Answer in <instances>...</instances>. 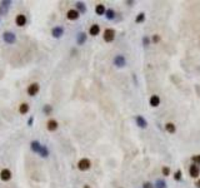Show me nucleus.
I'll return each instance as SVG.
<instances>
[{"instance_id": "1", "label": "nucleus", "mask_w": 200, "mask_h": 188, "mask_svg": "<svg viewBox=\"0 0 200 188\" xmlns=\"http://www.w3.org/2000/svg\"><path fill=\"white\" fill-rule=\"evenodd\" d=\"M3 39H4V41H5L6 44H14L16 41V35L14 34V33H11V31H5L3 34Z\"/></svg>"}, {"instance_id": "2", "label": "nucleus", "mask_w": 200, "mask_h": 188, "mask_svg": "<svg viewBox=\"0 0 200 188\" xmlns=\"http://www.w3.org/2000/svg\"><path fill=\"white\" fill-rule=\"evenodd\" d=\"M90 166H91V162L88 159V158H83V159H80L78 163V168L80 171H88L90 168Z\"/></svg>"}, {"instance_id": "3", "label": "nucleus", "mask_w": 200, "mask_h": 188, "mask_svg": "<svg viewBox=\"0 0 200 188\" xmlns=\"http://www.w3.org/2000/svg\"><path fill=\"white\" fill-rule=\"evenodd\" d=\"M115 38V31L112 30V29H106L105 31H104V40L106 41V43H110V41L114 40Z\"/></svg>"}, {"instance_id": "4", "label": "nucleus", "mask_w": 200, "mask_h": 188, "mask_svg": "<svg viewBox=\"0 0 200 188\" xmlns=\"http://www.w3.org/2000/svg\"><path fill=\"white\" fill-rule=\"evenodd\" d=\"M39 89H40L39 84H38V83H33V84H30L28 87V94L30 95V97H34V95L38 94Z\"/></svg>"}, {"instance_id": "5", "label": "nucleus", "mask_w": 200, "mask_h": 188, "mask_svg": "<svg viewBox=\"0 0 200 188\" xmlns=\"http://www.w3.org/2000/svg\"><path fill=\"white\" fill-rule=\"evenodd\" d=\"M0 179H1V181H4V182L10 181V179H11V172H10V169L4 168L1 172H0Z\"/></svg>"}, {"instance_id": "6", "label": "nucleus", "mask_w": 200, "mask_h": 188, "mask_svg": "<svg viewBox=\"0 0 200 188\" xmlns=\"http://www.w3.org/2000/svg\"><path fill=\"white\" fill-rule=\"evenodd\" d=\"M10 5H11L10 0H3V1H0V11H1V14H6Z\"/></svg>"}, {"instance_id": "7", "label": "nucleus", "mask_w": 200, "mask_h": 188, "mask_svg": "<svg viewBox=\"0 0 200 188\" xmlns=\"http://www.w3.org/2000/svg\"><path fill=\"white\" fill-rule=\"evenodd\" d=\"M63 34H64V29H63L61 27H55V28H53V30H51V35L54 38H56V39H59V38L63 36Z\"/></svg>"}, {"instance_id": "8", "label": "nucleus", "mask_w": 200, "mask_h": 188, "mask_svg": "<svg viewBox=\"0 0 200 188\" xmlns=\"http://www.w3.org/2000/svg\"><path fill=\"white\" fill-rule=\"evenodd\" d=\"M15 23L18 27H24L25 24H26V16L23 15V14H19V15H16V18H15Z\"/></svg>"}, {"instance_id": "9", "label": "nucleus", "mask_w": 200, "mask_h": 188, "mask_svg": "<svg viewBox=\"0 0 200 188\" xmlns=\"http://www.w3.org/2000/svg\"><path fill=\"white\" fill-rule=\"evenodd\" d=\"M114 65H116L118 68H122L125 65V58L123 55H116L114 58Z\"/></svg>"}, {"instance_id": "10", "label": "nucleus", "mask_w": 200, "mask_h": 188, "mask_svg": "<svg viewBox=\"0 0 200 188\" xmlns=\"http://www.w3.org/2000/svg\"><path fill=\"white\" fill-rule=\"evenodd\" d=\"M189 174H190V177L191 178H198L199 177V168H198V166H190V168H189Z\"/></svg>"}, {"instance_id": "11", "label": "nucleus", "mask_w": 200, "mask_h": 188, "mask_svg": "<svg viewBox=\"0 0 200 188\" xmlns=\"http://www.w3.org/2000/svg\"><path fill=\"white\" fill-rule=\"evenodd\" d=\"M79 15H80V13H79L78 10H74V9L69 10L68 14H66V16H68L69 20H76L79 18Z\"/></svg>"}, {"instance_id": "12", "label": "nucleus", "mask_w": 200, "mask_h": 188, "mask_svg": "<svg viewBox=\"0 0 200 188\" xmlns=\"http://www.w3.org/2000/svg\"><path fill=\"white\" fill-rule=\"evenodd\" d=\"M47 128H48L49 132L56 131V129H58V122H56V120H54V119H50L48 122V124H47Z\"/></svg>"}, {"instance_id": "13", "label": "nucleus", "mask_w": 200, "mask_h": 188, "mask_svg": "<svg viewBox=\"0 0 200 188\" xmlns=\"http://www.w3.org/2000/svg\"><path fill=\"white\" fill-rule=\"evenodd\" d=\"M41 147H43V145H41L38 140H33L31 143H30V148H31L33 152H35V153H39L40 149H41Z\"/></svg>"}, {"instance_id": "14", "label": "nucleus", "mask_w": 200, "mask_h": 188, "mask_svg": "<svg viewBox=\"0 0 200 188\" xmlns=\"http://www.w3.org/2000/svg\"><path fill=\"white\" fill-rule=\"evenodd\" d=\"M136 124L139 125L140 128H147L148 127V122L145 120V118H143L141 115H138L136 117Z\"/></svg>"}, {"instance_id": "15", "label": "nucleus", "mask_w": 200, "mask_h": 188, "mask_svg": "<svg viewBox=\"0 0 200 188\" xmlns=\"http://www.w3.org/2000/svg\"><path fill=\"white\" fill-rule=\"evenodd\" d=\"M89 33H90V35H93V36L98 35L99 33H100V27H99L98 24L91 25V27H90V29H89Z\"/></svg>"}, {"instance_id": "16", "label": "nucleus", "mask_w": 200, "mask_h": 188, "mask_svg": "<svg viewBox=\"0 0 200 188\" xmlns=\"http://www.w3.org/2000/svg\"><path fill=\"white\" fill-rule=\"evenodd\" d=\"M86 41V34L85 33H79L78 36H76V43L79 45H83Z\"/></svg>"}, {"instance_id": "17", "label": "nucleus", "mask_w": 200, "mask_h": 188, "mask_svg": "<svg viewBox=\"0 0 200 188\" xmlns=\"http://www.w3.org/2000/svg\"><path fill=\"white\" fill-rule=\"evenodd\" d=\"M159 104H160V98L158 97V95H151V98H150V106L159 107Z\"/></svg>"}, {"instance_id": "18", "label": "nucleus", "mask_w": 200, "mask_h": 188, "mask_svg": "<svg viewBox=\"0 0 200 188\" xmlns=\"http://www.w3.org/2000/svg\"><path fill=\"white\" fill-rule=\"evenodd\" d=\"M95 13H97L98 15H104L106 13V9H105V6L103 5V4H98L97 8H95Z\"/></svg>"}, {"instance_id": "19", "label": "nucleus", "mask_w": 200, "mask_h": 188, "mask_svg": "<svg viewBox=\"0 0 200 188\" xmlns=\"http://www.w3.org/2000/svg\"><path fill=\"white\" fill-rule=\"evenodd\" d=\"M19 112L22 113V114H26L29 112V104L28 103H22L19 107Z\"/></svg>"}, {"instance_id": "20", "label": "nucleus", "mask_w": 200, "mask_h": 188, "mask_svg": "<svg viewBox=\"0 0 200 188\" xmlns=\"http://www.w3.org/2000/svg\"><path fill=\"white\" fill-rule=\"evenodd\" d=\"M39 154H40V157H43V158H47L49 156V150L47 148V145H43V147H41Z\"/></svg>"}, {"instance_id": "21", "label": "nucleus", "mask_w": 200, "mask_h": 188, "mask_svg": "<svg viewBox=\"0 0 200 188\" xmlns=\"http://www.w3.org/2000/svg\"><path fill=\"white\" fill-rule=\"evenodd\" d=\"M165 128H166V131H168V133H175V131H176V128H175V125L173 123H166L165 125Z\"/></svg>"}, {"instance_id": "22", "label": "nucleus", "mask_w": 200, "mask_h": 188, "mask_svg": "<svg viewBox=\"0 0 200 188\" xmlns=\"http://www.w3.org/2000/svg\"><path fill=\"white\" fill-rule=\"evenodd\" d=\"M76 9L78 11H80V13H85L86 11V6H85V4L84 3H76Z\"/></svg>"}, {"instance_id": "23", "label": "nucleus", "mask_w": 200, "mask_h": 188, "mask_svg": "<svg viewBox=\"0 0 200 188\" xmlns=\"http://www.w3.org/2000/svg\"><path fill=\"white\" fill-rule=\"evenodd\" d=\"M155 187L156 188H166V183H165V181H162V179H158L155 183Z\"/></svg>"}, {"instance_id": "24", "label": "nucleus", "mask_w": 200, "mask_h": 188, "mask_svg": "<svg viewBox=\"0 0 200 188\" xmlns=\"http://www.w3.org/2000/svg\"><path fill=\"white\" fill-rule=\"evenodd\" d=\"M105 15H106V18H108V19L111 20V19H114L115 13H114V10H112V9H108V10H106V13H105Z\"/></svg>"}, {"instance_id": "25", "label": "nucleus", "mask_w": 200, "mask_h": 188, "mask_svg": "<svg viewBox=\"0 0 200 188\" xmlns=\"http://www.w3.org/2000/svg\"><path fill=\"white\" fill-rule=\"evenodd\" d=\"M43 112H44L47 115H49L50 113L53 112V107H51V106H49V104H47V106H44V109H43Z\"/></svg>"}, {"instance_id": "26", "label": "nucleus", "mask_w": 200, "mask_h": 188, "mask_svg": "<svg viewBox=\"0 0 200 188\" xmlns=\"http://www.w3.org/2000/svg\"><path fill=\"white\" fill-rule=\"evenodd\" d=\"M144 20H145V14H144V13H140V14H138L136 19H135L136 23H141V22H144Z\"/></svg>"}, {"instance_id": "27", "label": "nucleus", "mask_w": 200, "mask_h": 188, "mask_svg": "<svg viewBox=\"0 0 200 188\" xmlns=\"http://www.w3.org/2000/svg\"><path fill=\"white\" fill-rule=\"evenodd\" d=\"M162 174H164V175H169L170 174V168H169V167H162Z\"/></svg>"}, {"instance_id": "28", "label": "nucleus", "mask_w": 200, "mask_h": 188, "mask_svg": "<svg viewBox=\"0 0 200 188\" xmlns=\"http://www.w3.org/2000/svg\"><path fill=\"white\" fill-rule=\"evenodd\" d=\"M174 178L176 179V181H180V179H181V172H180V171H176V172H175Z\"/></svg>"}, {"instance_id": "29", "label": "nucleus", "mask_w": 200, "mask_h": 188, "mask_svg": "<svg viewBox=\"0 0 200 188\" xmlns=\"http://www.w3.org/2000/svg\"><path fill=\"white\" fill-rule=\"evenodd\" d=\"M153 43H159L160 41V36L159 35H153Z\"/></svg>"}, {"instance_id": "30", "label": "nucleus", "mask_w": 200, "mask_h": 188, "mask_svg": "<svg viewBox=\"0 0 200 188\" xmlns=\"http://www.w3.org/2000/svg\"><path fill=\"white\" fill-rule=\"evenodd\" d=\"M33 123H34V117H30V118L28 119V125H29V127H31Z\"/></svg>"}, {"instance_id": "31", "label": "nucleus", "mask_w": 200, "mask_h": 188, "mask_svg": "<svg viewBox=\"0 0 200 188\" xmlns=\"http://www.w3.org/2000/svg\"><path fill=\"white\" fill-rule=\"evenodd\" d=\"M193 162L194 163H200V154H199V156L193 157Z\"/></svg>"}, {"instance_id": "32", "label": "nucleus", "mask_w": 200, "mask_h": 188, "mask_svg": "<svg viewBox=\"0 0 200 188\" xmlns=\"http://www.w3.org/2000/svg\"><path fill=\"white\" fill-rule=\"evenodd\" d=\"M144 188H153V186H151V183H149V182H147L144 185Z\"/></svg>"}, {"instance_id": "33", "label": "nucleus", "mask_w": 200, "mask_h": 188, "mask_svg": "<svg viewBox=\"0 0 200 188\" xmlns=\"http://www.w3.org/2000/svg\"><path fill=\"white\" fill-rule=\"evenodd\" d=\"M143 41H144V45H148V44H149V39H148L147 36H145L144 39H143Z\"/></svg>"}, {"instance_id": "34", "label": "nucleus", "mask_w": 200, "mask_h": 188, "mask_svg": "<svg viewBox=\"0 0 200 188\" xmlns=\"http://www.w3.org/2000/svg\"><path fill=\"white\" fill-rule=\"evenodd\" d=\"M195 186H197L198 188H200V179H199V181H198L197 183H195Z\"/></svg>"}, {"instance_id": "35", "label": "nucleus", "mask_w": 200, "mask_h": 188, "mask_svg": "<svg viewBox=\"0 0 200 188\" xmlns=\"http://www.w3.org/2000/svg\"><path fill=\"white\" fill-rule=\"evenodd\" d=\"M84 188H90V187H89V186H88V185H85V186H84Z\"/></svg>"}, {"instance_id": "36", "label": "nucleus", "mask_w": 200, "mask_h": 188, "mask_svg": "<svg viewBox=\"0 0 200 188\" xmlns=\"http://www.w3.org/2000/svg\"><path fill=\"white\" fill-rule=\"evenodd\" d=\"M0 14H1V11H0Z\"/></svg>"}]
</instances>
